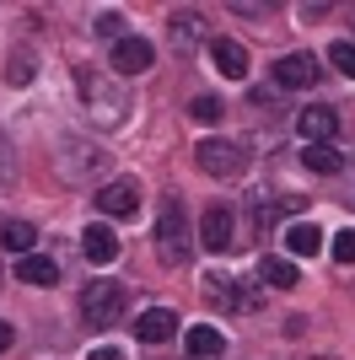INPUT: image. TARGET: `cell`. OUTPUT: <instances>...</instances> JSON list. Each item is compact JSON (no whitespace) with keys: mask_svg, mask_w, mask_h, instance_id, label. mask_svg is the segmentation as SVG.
Wrapping results in <instances>:
<instances>
[{"mask_svg":"<svg viewBox=\"0 0 355 360\" xmlns=\"http://www.w3.org/2000/svg\"><path fill=\"white\" fill-rule=\"evenodd\" d=\"M173 333H178V312H167V307H151L135 317V339H146V345H167Z\"/></svg>","mask_w":355,"mask_h":360,"instance_id":"11","label":"cell"},{"mask_svg":"<svg viewBox=\"0 0 355 360\" xmlns=\"http://www.w3.org/2000/svg\"><path fill=\"white\" fill-rule=\"evenodd\" d=\"M189 113H194L199 124H216V119H221V103H216V97H194Z\"/></svg>","mask_w":355,"mask_h":360,"instance_id":"26","label":"cell"},{"mask_svg":"<svg viewBox=\"0 0 355 360\" xmlns=\"http://www.w3.org/2000/svg\"><path fill=\"white\" fill-rule=\"evenodd\" d=\"M167 27H173V49L178 54H189V49L199 44V11H173Z\"/></svg>","mask_w":355,"mask_h":360,"instance_id":"19","label":"cell"},{"mask_svg":"<svg viewBox=\"0 0 355 360\" xmlns=\"http://www.w3.org/2000/svg\"><path fill=\"white\" fill-rule=\"evenodd\" d=\"M54 162H59V178L65 183H92L108 167V150H97V146H59Z\"/></svg>","mask_w":355,"mask_h":360,"instance_id":"5","label":"cell"},{"mask_svg":"<svg viewBox=\"0 0 355 360\" xmlns=\"http://www.w3.org/2000/svg\"><path fill=\"white\" fill-rule=\"evenodd\" d=\"M318 360H334V355H318Z\"/></svg>","mask_w":355,"mask_h":360,"instance_id":"31","label":"cell"},{"mask_svg":"<svg viewBox=\"0 0 355 360\" xmlns=\"http://www.w3.org/2000/svg\"><path fill=\"white\" fill-rule=\"evenodd\" d=\"M318 81V60L312 54H285L280 65H275V86H285V91H301V86H312Z\"/></svg>","mask_w":355,"mask_h":360,"instance_id":"10","label":"cell"},{"mask_svg":"<svg viewBox=\"0 0 355 360\" xmlns=\"http://www.w3.org/2000/svg\"><path fill=\"white\" fill-rule=\"evenodd\" d=\"M194 162H199L205 178H237V172L248 167V156H242L232 140H199V146H194Z\"/></svg>","mask_w":355,"mask_h":360,"instance_id":"4","label":"cell"},{"mask_svg":"<svg viewBox=\"0 0 355 360\" xmlns=\"http://www.w3.org/2000/svg\"><path fill=\"white\" fill-rule=\"evenodd\" d=\"M183 349H189L194 360H216V355H226V333L210 328V323H194V328L183 333Z\"/></svg>","mask_w":355,"mask_h":360,"instance_id":"13","label":"cell"},{"mask_svg":"<svg viewBox=\"0 0 355 360\" xmlns=\"http://www.w3.org/2000/svg\"><path fill=\"white\" fill-rule=\"evenodd\" d=\"M285 253L291 258H318L323 253V231H318L312 221H291L285 226Z\"/></svg>","mask_w":355,"mask_h":360,"instance_id":"14","label":"cell"},{"mask_svg":"<svg viewBox=\"0 0 355 360\" xmlns=\"http://www.w3.org/2000/svg\"><path fill=\"white\" fill-rule=\"evenodd\" d=\"M130 307V290L118 285V280H92L87 296H81V317H87L92 328H113L118 317Z\"/></svg>","mask_w":355,"mask_h":360,"instance_id":"2","label":"cell"},{"mask_svg":"<svg viewBox=\"0 0 355 360\" xmlns=\"http://www.w3.org/2000/svg\"><path fill=\"white\" fill-rule=\"evenodd\" d=\"M97 210L103 215H135L140 210V183H130V178H118V183H108V188H97Z\"/></svg>","mask_w":355,"mask_h":360,"instance_id":"7","label":"cell"},{"mask_svg":"<svg viewBox=\"0 0 355 360\" xmlns=\"http://www.w3.org/2000/svg\"><path fill=\"white\" fill-rule=\"evenodd\" d=\"M81 253H87L92 264H113V258H118L113 226H87V231H81Z\"/></svg>","mask_w":355,"mask_h":360,"instance_id":"15","label":"cell"},{"mask_svg":"<svg viewBox=\"0 0 355 360\" xmlns=\"http://www.w3.org/2000/svg\"><path fill=\"white\" fill-rule=\"evenodd\" d=\"M32 75H38L32 70V54H16V60L6 65V81H11V86H32Z\"/></svg>","mask_w":355,"mask_h":360,"instance_id":"23","label":"cell"},{"mask_svg":"<svg viewBox=\"0 0 355 360\" xmlns=\"http://www.w3.org/2000/svg\"><path fill=\"white\" fill-rule=\"evenodd\" d=\"M199 242H205L210 253H226V248H232V210H226V205H210L205 215H199Z\"/></svg>","mask_w":355,"mask_h":360,"instance_id":"8","label":"cell"},{"mask_svg":"<svg viewBox=\"0 0 355 360\" xmlns=\"http://www.w3.org/2000/svg\"><path fill=\"white\" fill-rule=\"evenodd\" d=\"M328 253H334V264H355V231H340L328 242Z\"/></svg>","mask_w":355,"mask_h":360,"instance_id":"25","label":"cell"},{"mask_svg":"<svg viewBox=\"0 0 355 360\" xmlns=\"http://www.w3.org/2000/svg\"><path fill=\"white\" fill-rule=\"evenodd\" d=\"M75 91H81L87 119L97 124V129H124V124H130V97H124L103 70H75Z\"/></svg>","mask_w":355,"mask_h":360,"instance_id":"1","label":"cell"},{"mask_svg":"<svg viewBox=\"0 0 355 360\" xmlns=\"http://www.w3.org/2000/svg\"><path fill=\"white\" fill-rule=\"evenodd\" d=\"M248 103H253V108H275V91H264V86H253V91H248Z\"/></svg>","mask_w":355,"mask_h":360,"instance_id":"27","label":"cell"},{"mask_svg":"<svg viewBox=\"0 0 355 360\" xmlns=\"http://www.w3.org/2000/svg\"><path fill=\"white\" fill-rule=\"evenodd\" d=\"M11 339H16V333H11V323H6V317H0V349L11 345Z\"/></svg>","mask_w":355,"mask_h":360,"instance_id":"30","label":"cell"},{"mask_svg":"<svg viewBox=\"0 0 355 360\" xmlns=\"http://www.w3.org/2000/svg\"><path fill=\"white\" fill-rule=\"evenodd\" d=\"M296 129H301L307 146H328V140L340 135V113H334V108H301V113H296Z\"/></svg>","mask_w":355,"mask_h":360,"instance_id":"6","label":"cell"},{"mask_svg":"<svg viewBox=\"0 0 355 360\" xmlns=\"http://www.w3.org/2000/svg\"><path fill=\"white\" fill-rule=\"evenodd\" d=\"M92 360H124V349H113V345H103V349H92Z\"/></svg>","mask_w":355,"mask_h":360,"instance_id":"29","label":"cell"},{"mask_svg":"<svg viewBox=\"0 0 355 360\" xmlns=\"http://www.w3.org/2000/svg\"><path fill=\"white\" fill-rule=\"evenodd\" d=\"M156 258L162 264H189V226H183V205L167 199L156 210Z\"/></svg>","mask_w":355,"mask_h":360,"instance_id":"3","label":"cell"},{"mask_svg":"<svg viewBox=\"0 0 355 360\" xmlns=\"http://www.w3.org/2000/svg\"><path fill=\"white\" fill-rule=\"evenodd\" d=\"M301 162L312 167V172H323V178H334V172H344V156L334 146H307L301 150Z\"/></svg>","mask_w":355,"mask_h":360,"instance_id":"20","label":"cell"},{"mask_svg":"<svg viewBox=\"0 0 355 360\" xmlns=\"http://www.w3.org/2000/svg\"><path fill=\"white\" fill-rule=\"evenodd\" d=\"M92 32H103V38L118 44V38H124V16H118V11H97V16H92Z\"/></svg>","mask_w":355,"mask_h":360,"instance_id":"22","label":"cell"},{"mask_svg":"<svg viewBox=\"0 0 355 360\" xmlns=\"http://www.w3.org/2000/svg\"><path fill=\"white\" fill-rule=\"evenodd\" d=\"M32 237H38V231H32L27 221H0V248H6V253L27 258L32 253Z\"/></svg>","mask_w":355,"mask_h":360,"instance_id":"18","label":"cell"},{"mask_svg":"<svg viewBox=\"0 0 355 360\" xmlns=\"http://www.w3.org/2000/svg\"><path fill=\"white\" fill-rule=\"evenodd\" d=\"M0 178H11V146L0 140Z\"/></svg>","mask_w":355,"mask_h":360,"instance_id":"28","label":"cell"},{"mask_svg":"<svg viewBox=\"0 0 355 360\" xmlns=\"http://www.w3.org/2000/svg\"><path fill=\"white\" fill-rule=\"evenodd\" d=\"M210 60H216V70H221L226 81H242V75H248V49L237 44V38H216V44H210Z\"/></svg>","mask_w":355,"mask_h":360,"instance_id":"12","label":"cell"},{"mask_svg":"<svg viewBox=\"0 0 355 360\" xmlns=\"http://www.w3.org/2000/svg\"><path fill=\"white\" fill-rule=\"evenodd\" d=\"M328 65H334L340 75H350V81H355V44H334V49H328Z\"/></svg>","mask_w":355,"mask_h":360,"instance_id":"24","label":"cell"},{"mask_svg":"<svg viewBox=\"0 0 355 360\" xmlns=\"http://www.w3.org/2000/svg\"><path fill=\"white\" fill-rule=\"evenodd\" d=\"M151 60H156V49H151L146 38H118V44H113V70H118V75L151 70Z\"/></svg>","mask_w":355,"mask_h":360,"instance_id":"9","label":"cell"},{"mask_svg":"<svg viewBox=\"0 0 355 360\" xmlns=\"http://www.w3.org/2000/svg\"><path fill=\"white\" fill-rule=\"evenodd\" d=\"M205 296L216 301V307H237V280H232V274H221V269L205 274Z\"/></svg>","mask_w":355,"mask_h":360,"instance_id":"21","label":"cell"},{"mask_svg":"<svg viewBox=\"0 0 355 360\" xmlns=\"http://www.w3.org/2000/svg\"><path fill=\"white\" fill-rule=\"evenodd\" d=\"M259 280H264V285H275V290H291L296 280H301V274H296V264L291 258H259Z\"/></svg>","mask_w":355,"mask_h":360,"instance_id":"17","label":"cell"},{"mask_svg":"<svg viewBox=\"0 0 355 360\" xmlns=\"http://www.w3.org/2000/svg\"><path fill=\"white\" fill-rule=\"evenodd\" d=\"M16 280H22V285H54L59 269H54V258L27 253V258H16Z\"/></svg>","mask_w":355,"mask_h":360,"instance_id":"16","label":"cell"}]
</instances>
